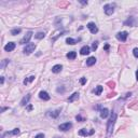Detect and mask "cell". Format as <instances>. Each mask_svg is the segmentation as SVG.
Returning <instances> with one entry per match:
<instances>
[{
	"instance_id": "obj_4",
	"label": "cell",
	"mask_w": 138,
	"mask_h": 138,
	"mask_svg": "<svg viewBox=\"0 0 138 138\" xmlns=\"http://www.w3.org/2000/svg\"><path fill=\"white\" fill-rule=\"evenodd\" d=\"M31 37H32V32H31V31H28V32L26 33V35L23 37V38L20 39V44H26V43H28Z\"/></svg>"
},
{
	"instance_id": "obj_19",
	"label": "cell",
	"mask_w": 138,
	"mask_h": 138,
	"mask_svg": "<svg viewBox=\"0 0 138 138\" xmlns=\"http://www.w3.org/2000/svg\"><path fill=\"white\" fill-rule=\"evenodd\" d=\"M79 40H80V39H78V40H74V39H72V38H67L66 39V43L67 44H70V45H73V44H76Z\"/></svg>"
},
{
	"instance_id": "obj_34",
	"label": "cell",
	"mask_w": 138,
	"mask_h": 138,
	"mask_svg": "<svg viewBox=\"0 0 138 138\" xmlns=\"http://www.w3.org/2000/svg\"><path fill=\"white\" fill-rule=\"evenodd\" d=\"M31 109H32V106H31V105H29L28 107H27V110H28V111H30Z\"/></svg>"
},
{
	"instance_id": "obj_16",
	"label": "cell",
	"mask_w": 138,
	"mask_h": 138,
	"mask_svg": "<svg viewBox=\"0 0 138 138\" xmlns=\"http://www.w3.org/2000/svg\"><path fill=\"white\" fill-rule=\"evenodd\" d=\"M59 112H61V109H57V110H55V111H53V112H49L48 115H49V117H52V118H57L59 115Z\"/></svg>"
},
{
	"instance_id": "obj_22",
	"label": "cell",
	"mask_w": 138,
	"mask_h": 138,
	"mask_svg": "<svg viewBox=\"0 0 138 138\" xmlns=\"http://www.w3.org/2000/svg\"><path fill=\"white\" fill-rule=\"evenodd\" d=\"M35 78H36V77H35V76H30V77H28V78H27V79H25V80H24V84H25V85H27V84H28V83H30V82H32L33 80H35Z\"/></svg>"
},
{
	"instance_id": "obj_20",
	"label": "cell",
	"mask_w": 138,
	"mask_h": 138,
	"mask_svg": "<svg viewBox=\"0 0 138 138\" xmlns=\"http://www.w3.org/2000/svg\"><path fill=\"white\" fill-rule=\"evenodd\" d=\"M102 89H102L101 85H98V86L94 89L95 95H97V96H98V95H100V94H101V92H102Z\"/></svg>"
},
{
	"instance_id": "obj_24",
	"label": "cell",
	"mask_w": 138,
	"mask_h": 138,
	"mask_svg": "<svg viewBox=\"0 0 138 138\" xmlns=\"http://www.w3.org/2000/svg\"><path fill=\"white\" fill-rule=\"evenodd\" d=\"M44 36H45V33L44 32H37L36 35H35V37H36L37 39H43Z\"/></svg>"
},
{
	"instance_id": "obj_9",
	"label": "cell",
	"mask_w": 138,
	"mask_h": 138,
	"mask_svg": "<svg viewBox=\"0 0 138 138\" xmlns=\"http://www.w3.org/2000/svg\"><path fill=\"white\" fill-rule=\"evenodd\" d=\"M14 49H15V43H14V42H9L8 44H5L4 45V50L7 52H11Z\"/></svg>"
},
{
	"instance_id": "obj_14",
	"label": "cell",
	"mask_w": 138,
	"mask_h": 138,
	"mask_svg": "<svg viewBox=\"0 0 138 138\" xmlns=\"http://www.w3.org/2000/svg\"><path fill=\"white\" fill-rule=\"evenodd\" d=\"M61 69H63V66L61 65H55V66L52 67V71L54 73H58V72L61 71Z\"/></svg>"
},
{
	"instance_id": "obj_2",
	"label": "cell",
	"mask_w": 138,
	"mask_h": 138,
	"mask_svg": "<svg viewBox=\"0 0 138 138\" xmlns=\"http://www.w3.org/2000/svg\"><path fill=\"white\" fill-rule=\"evenodd\" d=\"M114 4H112V3H108V4H105L104 5V11H105V13L107 14V15H111L113 12H114Z\"/></svg>"
},
{
	"instance_id": "obj_23",
	"label": "cell",
	"mask_w": 138,
	"mask_h": 138,
	"mask_svg": "<svg viewBox=\"0 0 138 138\" xmlns=\"http://www.w3.org/2000/svg\"><path fill=\"white\" fill-rule=\"evenodd\" d=\"M124 24H125V25L133 26L134 24H135V20H134L133 17H130V20H126V22H125V23H124Z\"/></svg>"
},
{
	"instance_id": "obj_25",
	"label": "cell",
	"mask_w": 138,
	"mask_h": 138,
	"mask_svg": "<svg viewBox=\"0 0 138 138\" xmlns=\"http://www.w3.org/2000/svg\"><path fill=\"white\" fill-rule=\"evenodd\" d=\"M20 32V28H15L11 30V35H13V36H15V35H17Z\"/></svg>"
},
{
	"instance_id": "obj_15",
	"label": "cell",
	"mask_w": 138,
	"mask_h": 138,
	"mask_svg": "<svg viewBox=\"0 0 138 138\" xmlns=\"http://www.w3.org/2000/svg\"><path fill=\"white\" fill-rule=\"evenodd\" d=\"M96 63V58L95 57H89V58L86 59V65L87 66H93V65Z\"/></svg>"
},
{
	"instance_id": "obj_17",
	"label": "cell",
	"mask_w": 138,
	"mask_h": 138,
	"mask_svg": "<svg viewBox=\"0 0 138 138\" xmlns=\"http://www.w3.org/2000/svg\"><path fill=\"white\" fill-rule=\"evenodd\" d=\"M66 57L68 59H74L76 57H77V53H76L74 51H71V52H69V53H67Z\"/></svg>"
},
{
	"instance_id": "obj_37",
	"label": "cell",
	"mask_w": 138,
	"mask_h": 138,
	"mask_svg": "<svg viewBox=\"0 0 138 138\" xmlns=\"http://www.w3.org/2000/svg\"><path fill=\"white\" fill-rule=\"evenodd\" d=\"M82 4H87V1H81Z\"/></svg>"
},
{
	"instance_id": "obj_18",
	"label": "cell",
	"mask_w": 138,
	"mask_h": 138,
	"mask_svg": "<svg viewBox=\"0 0 138 138\" xmlns=\"http://www.w3.org/2000/svg\"><path fill=\"white\" fill-rule=\"evenodd\" d=\"M78 98H79V93H73V94H72L70 97H68V101L69 102H72L73 100L78 99Z\"/></svg>"
},
{
	"instance_id": "obj_6",
	"label": "cell",
	"mask_w": 138,
	"mask_h": 138,
	"mask_svg": "<svg viewBox=\"0 0 138 138\" xmlns=\"http://www.w3.org/2000/svg\"><path fill=\"white\" fill-rule=\"evenodd\" d=\"M87 28L89 29V31H91V32L92 33H96L98 31V28H97V26L95 25V23H92V22H91V23H89L87 24V26H86Z\"/></svg>"
},
{
	"instance_id": "obj_38",
	"label": "cell",
	"mask_w": 138,
	"mask_h": 138,
	"mask_svg": "<svg viewBox=\"0 0 138 138\" xmlns=\"http://www.w3.org/2000/svg\"><path fill=\"white\" fill-rule=\"evenodd\" d=\"M5 109H8V108H5V107H3V108H2V109H1V112H3V111H4V110H5Z\"/></svg>"
},
{
	"instance_id": "obj_8",
	"label": "cell",
	"mask_w": 138,
	"mask_h": 138,
	"mask_svg": "<svg viewBox=\"0 0 138 138\" xmlns=\"http://www.w3.org/2000/svg\"><path fill=\"white\" fill-rule=\"evenodd\" d=\"M78 134H79L80 136H84V137H86V136H89V135H93V134H94V130L87 132L85 128H82V130H79V133H78Z\"/></svg>"
},
{
	"instance_id": "obj_5",
	"label": "cell",
	"mask_w": 138,
	"mask_h": 138,
	"mask_svg": "<svg viewBox=\"0 0 138 138\" xmlns=\"http://www.w3.org/2000/svg\"><path fill=\"white\" fill-rule=\"evenodd\" d=\"M36 49V44L35 43H28L27 45L25 46V49H24V53L25 54H30L32 53Z\"/></svg>"
},
{
	"instance_id": "obj_26",
	"label": "cell",
	"mask_w": 138,
	"mask_h": 138,
	"mask_svg": "<svg viewBox=\"0 0 138 138\" xmlns=\"http://www.w3.org/2000/svg\"><path fill=\"white\" fill-rule=\"evenodd\" d=\"M76 120H77V121H79V122H84V118H82V117H81V115H80V114H78L77 115V117H76Z\"/></svg>"
},
{
	"instance_id": "obj_11",
	"label": "cell",
	"mask_w": 138,
	"mask_h": 138,
	"mask_svg": "<svg viewBox=\"0 0 138 138\" xmlns=\"http://www.w3.org/2000/svg\"><path fill=\"white\" fill-rule=\"evenodd\" d=\"M89 46L87 45H84V46H82L81 50H80V53H81V55H89Z\"/></svg>"
},
{
	"instance_id": "obj_3",
	"label": "cell",
	"mask_w": 138,
	"mask_h": 138,
	"mask_svg": "<svg viewBox=\"0 0 138 138\" xmlns=\"http://www.w3.org/2000/svg\"><path fill=\"white\" fill-rule=\"evenodd\" d=\"M127 37H128L127 31H121V32L117 33V39L120 40V41H122V42H125L126 39H127Z\"/></svg>"
},
{
	"instance_id": "obj_13",
	"label": "cell",
	"mask_w": 138,
	"mask_h": 138,
	"mask_svg": "<svg viewBox=\"0 0 138 138\" xmlns=\"http://www.w3.org/2000/svg\"><path fill=\"white\" fill-rule=\"evenodd\" d=\"M30 97H31L30 94H27L25 97L22 99V101H20V105H22V106H26L27 104H28V101H29V99H30Z\"/></svg>"
},
{
	"instance_id": "obj_10",
	"label": "cell",
	"mask_w": 138,
	"mask_h": 138,
	"mask_svg": "<svg viewBox=\"0 0 138 138\" xmlns=\"http://www.w3.org/2000/svg\"><path fill=\"white\" fill-rule=\"evenodd\" d=\"M39 97L41 98V99H43V100H50V95L48 94V93L45 92V91H41L40 93H39Z\"/></svg>"
},
{
	"instance_id": "obj_12",
	"label": "cell",
	"mask_w": 138,
	"mask_h": 138,
	"mask_svg": "<svg viewBox=\"0 0 138 138\" xmlns=\"http://www.w3.org/2000/svg\"><path fill=\"white\" fill-rule=\"evenodd\" d=\"M109 115V110L107 108H104V109L100 110V118L101 119H106Z\"/></svg>"
},
{
	"instance_id": "obj_33",
	"label": "cell",
	"mask_w": 138,
	"mask_h": 138,
	"mask_svg": "<svg viewBox=\"0 0 138 138\" xmlns=\"http://www.w3.org/2000/svg\"><path fill=\"white\" fill-rule=\"evenodd\" d=\"M68 4V2H64V3H58L59 7H63V5H67Z\"/></svg>"
},
{
	"instance_id": "obj_35",
	"label": "cell",
	"mask_w": 138,
	"mask_h": 138,
	"mask_svg": "<svg viewBox=\"0 0 138 138\" xmlns=\"http://www.w3.org/2000/svg\"><path fill=\"white\" fill-rule=\"evenodd\" d=\"M3 81H4V79H3V77H1V78H0V83H1V84H3Z\"/></svg>"
},
{
	"instance_id": "obj_39",
	"label": "cell",
	"mask_w": 138,
	"mask_h": 138,
	"mask_svg": "<svg viewBox=\"0 0 138 138\" xmlns=\"http://www.w3.org/2000/svg\"><path fill=\"white\" fill-rule=\"evenodd\" d=\"M136 79L138 80V70H137V71H136Z\"/></svg>"
},
{
	"instance_id": "obj_29",
	"label": "cell",
	"mask_w": 138,
	"mask_h": 138,
	"mask_svg": "<svg viewBox=\"0 0 138 138\" xmlns=\"http://www.w3.org/2000/svg\"><path fill=\"white\" fill-rule=\"evenodd\" d=\"M97 48H98V42H94L92 45V50L95 51V50H97Z\"/></svg>"
},
{
	"instance_id": "obj_27",
	"label": "cell",
	"mask_w": 138,
	"mask_h": 138,
	"mask_svg": "<svg viewBox=\"0 0 138 138\" xmlns=\"http://www.w3.org/2000/svg\"><path fill=\"white\" fill-rule=\"evenodd\" d=\"M7 64H9V59H3V61H2V64H1V68L3 69Z\"/></svg>"
},
{
	"instance_id": "obj_21",
	"label": "cell",
	"mask_w": 138,
	"mask_h": 138,
	"mask_svg": "<svg viewBox=\"0 0 138 138\" xmlns=\"http://www.w3.org/2000/svg\"><path fill=\"white\" fill-rule=\"evenodd\" d=\"M18 134H20V130H18V128H14V130H11V132H7L5 135H18Z\"/></svg>"
},
{
	"instance_id": "obj_28",
	"label": "cell",
	"mask_w": 138,
	"mask_h": 138,
	"mask_svg": "<svg viewBox=\"0 0 138 138\" xmlns=\"http://www.w3.org/2000/svg\"><path fill=\"white\" fill-rule=\"evenodd\" d=\"M133 54L136 58H138V48H135V49L133 50Z\"/></svg>"
},
{
	"instance_id": "obj_30",
	"label": "cell",
	"mask_w": 138,
	"mask_h": 138,
	"mask_svg": "<svg viewBox=\"0 0 138 138\" xmlns=\"http://www.w3.org/2000/svg\"><path fill=\"white\" fill-rule=\"evenodd\" d=\"M80 83H81L82 85H84L85 83H86V78H81V79H80Z\"/></svg>"
},
{
	"instance_id": "obj_31",
	"label": "cell",
	"mask_w": 138,
	"mask_h": 138,
	"mask_svg": "<svg viewBox=\"0 0 138 138\" xmlns=\"http://www.w3.org/2000/svg\"><path fill=\"white\" fill-rule=\"evenodd\" d=\"M35 138H44V135H43V134H38V135H37Z\"/></svg>"
},
{
	"instance_id": "obj_36",
	"label": "cell",
	"mask_w": 138,
	"mask_h": 138,
	"mask_svg": "<svg viewBox=\"0 0 138 138\" xmlns=\"http://www.w3.org/2000/svg\"><path fill=\"white\" fill-rule=\"evenodd\" d=\"M105 50H106V51H108V50H109V45H108V44H106V45H105Z\"/></svg>"
},
{
	"instance_id": "obj_32",
	"label": "cell",
	"mask_w": 138,
	"mask_h": 138,
	"mask_svg": "<svg viewBox=\"0 0 138 138\" xmlns=\"http://www.w3.org/2000/svg\"><path fill=\"white\" fill-rule=\"evenodd\" d=\"M108 84L110 85L109 87H112V89H113V87H114V83H113V82H109V83H108Z\"/></svg>"
},
{
	"instance_id": "obj_7",
	"label": "cell",
	"mask_w": 138,
	"mask_h": 138,
	"mask_svg": "<svg viewBox=\"0 0 138 138\" xmlns=\"http://www.w3.org/2000/svg\"><path fill=\"white\" fill-rule=\"evenodd\" d=\"M72 127V124L71 123H64V124H61V125L58 126V128L61 130H63V132H66V130H70V128Z\"/></svg>"
},
{
	"instance_id": "obj_1",
	"label": "cell",
	"mask_w": 138,
	"mask_h": 138,
	"mask_svg": "<svg viewBox=\"0 0 138 138\" xmlns=\"http://www.w3.org/2000/svg\"><path fill=\"white\" fill-rule=\"evenodd\" d=\"M115 121H117V114H115L114 112H112V114H111L109 121H108V124H107V136L108 137H110V136L112 135Z\"/></svg>"
}]
</instances>
